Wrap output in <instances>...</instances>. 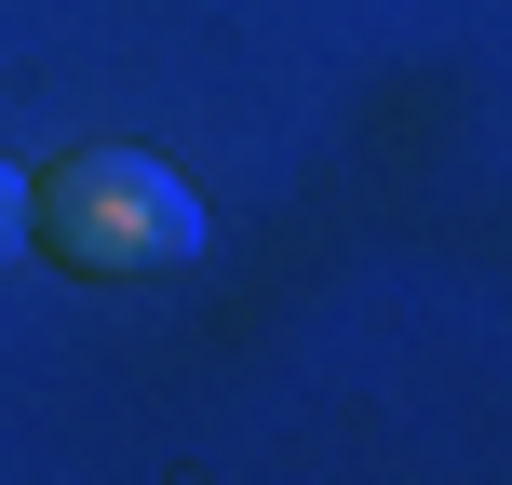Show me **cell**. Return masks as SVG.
Here are the masks:
<instances>
[{"label":"cell","instance_id":"cell-1","mask_svg":"<svg viewBox=\"0 0 512 485\" xmlns=\"http://www.w3.org/2000/svg\"><path fill=\"white\" fill-rule=\"evenodd\" d=\"M27 216H41V243L68 256V270H95V283L108 270H189V256H203V203H189L162 162H135V149H81Z\"/></svg>","mask_w":512,"mask_h":485},{"label":"cell","instance_id":"cell-2","mask_svg":"<svg viewBox=\"0 0 512 485\" xmlns=\"http://www.w3.org/2000/svg\"><path fill=\"white\" fill-rule=\"evenodd\" d=\"M14 243H27V176L0 162V256H14Z\"/></svg>","mask_w":512,"mask_h":485}]
</instances>
